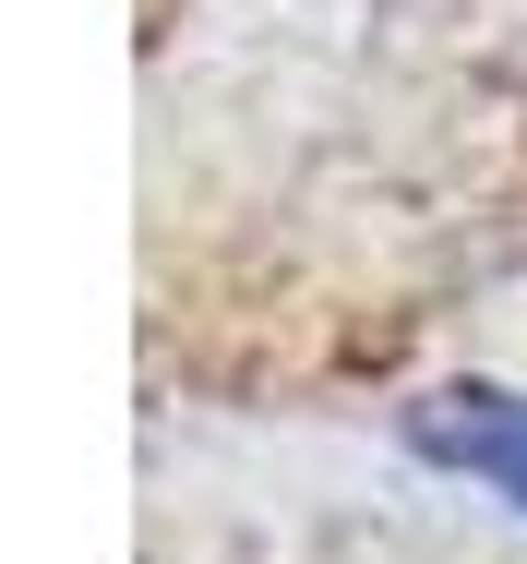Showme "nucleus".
Returning a JSON list of instances; mask_svg holds the SVG:
<instances>
[{
  "label": "nucleus",
  "instance_id": "1",
  "mask_svg": "<svg viewBox=\"0 0 527 564\" xmlns=\"http://www.w3.org/2000/svg\"><path fill=\"white\" fill-rule=\"evenodd\" d=\"M408 445H420L431 468L492 480L527 517V397H504V384H431L420 409H408Z\"/></svg>",
  "mask_w": 527,
  "mask_h": 564
}]
</instances>
